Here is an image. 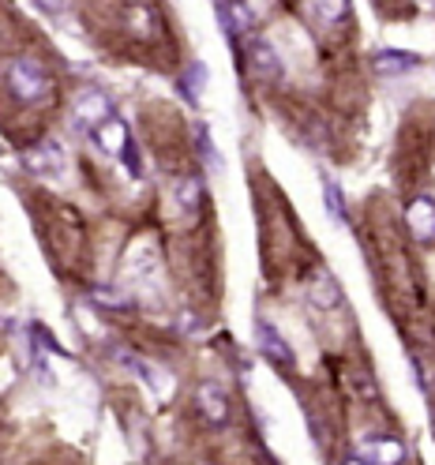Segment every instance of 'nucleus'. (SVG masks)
Returning <instances> with one entry per match:
<instances>
[{"mask_svg":"<svg viewBox=\"0 0 435 465\" xmlns=\"http://www.w3.org/2000/svg\"><path fill=\"white\" fill-rule=\"evenodd\" d=\"M8 86L19 102H42L53 86V75L45 64H38L35 56H12L8 61Z\"/></svg>","mask_w":435,"mask_h":465,"instance_id":"nucleus-1","label":"nucleus"},{"mask_svg":"<svg viewBox=\"0 0 435 465\" xmlns=\"http://www.w3.org/2000/svg\"><path fill=\"white\" fill-rule=\"evenodd\" d=\"M113 116V105L102 91H94V86H86V91H79L75 98V124L83 128H98L102 121H109Z\"/></svg>","mask_w":435,"mask_h":465,"instance_id":"nucleus-2","label":"nucleus"},{"mask_svg":"<svg viewBox=\"0 0 435 465\" xmlns=\"http://www.w3.org/2000/svg\"><path fill=\"white\" fill-rule=\"evenodd\" d=\"M23 165L31 173H38V177H61L64 154H61V147H53V143H38V147L23 151Z\"/></svg>","mask_w":435,"mask_h":465,"instance_id":"nucleus-3","label":"nucleus"},{"mask_svg":"<svg viewBox=\"0 0 435 465\" xmlns=\"http://www.w3.org/2000/svg\"><path fill=\"white\" fill-rule=\"evenodd\" d=\"M405 225H410V232L417 241H435V199L428 195H417L410 203V211H405Z\"/></svg>","mask_w":435,"mask_h":465,"instance_id":"nucleus-4","label":"nucleus"},{"mask_svg":"<svg viewBox=\"0 0 435 465\" xmlns=\"http://www.w3.org/2000/svg\"><path fill=\"white\" fill-rule=\"evenodd\" d=\"M248 68H252V75H259V79H278V75H282V61H278L274 45L263 42V38H255V42L248 45Z\"/></svg>","mask_w":435,"mask_h":465,"instance_id":"nucleus-5","label":"nucleus"},{"mask_svg":"<svg viewBox=\"0 0 435 465\" xmlns=\"http://www.w3.org/2000/svg\"><path fill=\"white\" fill-rule=\"evenodd\" d=\"M195 401H199L203 417H207L211 424H222L229 417V398H225V391H218V383H203L195 391Z\"/></svg>","mask_w":435,"mask_h":465,"instance_id":"nucleus-6","label":"nucleus"},{"mask_svg":"<svg viewBox=\"0 0 435 465\" xmlns=\"http://www.w3.org/2000/svg\"><path fill=\"white\" fill-rule=\"evenodd\" d=\"M94 139H98V147L105 154H124V147H128V124L117 121V116H109V121H102L94 128Z\"/></svg>","mask_w":435,"mask_h":465,"instance_id":"nucleus-7","label":"nucleus"},{"mask_svg":"<svg viewBox=\"0 0 435 465\" xmlns=\"http://www.w3.org/2000/svg\"><path fill=\"white\" fill-rule=\"evenodd\" d=\"M401 443L398 440H364L361 443V458H368V461H380V465H387V461H401Z\"/></svg>","mask_w":435,"mask_h":465,"instance_id":"nucleus-8","label":"nucleus"},{"mask_svg":"<svg viewBox=\"0 0 435 465\" xmlns=\"http://www.w3.org/2000/svg\"><path fill=\"white\" fill-rule=\"evenodd\" d=\"M259 341H263V353H267L274 364H282V368L293 364V353H289L285 341H282V338H278L271 327H259Z\"/></svg>","mask_w":435,"mask_h":465,"instance_id":"nucleus-9","label":"nucleus"},{"mask_svg":"<svg viewBox=\"0 0 435 465\" xmlns=\"http://www.w3.org/2000/svg\"><path fill=\"white\" fill-rule=\"evenodd\" d=\"M410 68H417V56H410V53H380L375 56V72L380 75H398V72H410Z\"/></svg>","mask_w":435,"mask_h":465,"instance_id":"nucleus-10","label":"nucleus"},{"mask_svg":"<svg viewBox=\"0 0 435 465\" xmlns=\"http://www.w3.org/2000/svg\"><path fill=\"white\" fill-rule=\"evenodd\" d=\"M308 297H311L319 308H334V304H338V285H334L327 274H319V282L308 285Z\"/></svg>","mask_w":435,"mask_h":465,"instance_id":"nucleus-11","label":"nucleus"},{"mask_svg":"<svg viewBox=\"0 0 435 465\" xmlns=\"http://www.w3.org/2000/svg\"><path fill=\"white\" fill-rule=\"evenodd\" d=\"M315 15L327 26H334V23H341L345 15H350V0H315Z\"/></svg>","mask_w":435,"mask_h":465,"instance_id":"nucleus-12","label":"nucleus"},{"mask_svg":"<svg viewBox=\"0 0 435 465\" xmlns=\"http://www.w3.org/2000/svg\"><path fill=\"white\" fill-rule=\"evenodd\" d=\"M151 23H154V15H151L147 8H132V26H135L139 35H147V31H151Z\"/></svg>","mask_w":435,"mask_h":465,"instance_id":"nucleus-13","label":"nucleus"},{"mask_svg":"<svg viewBox=\"0 0 435 465\" xmlns=\"http://www.w3.org/2000/svg\"><path fill=\"white\" fill-rule=\"evenodd\" d=\"M229 12H233V26L248 31V26H252V8H244V5H229Z\"/></svg>","mask_w":435,"mask_h":465,"instance_id":"nucleus-14","label":"nucleus"},{"mask_svg":"<svg viewBox=\"0 0 435 465\" xmlns=\"http://www.w3.org/2000/svg\"><path fill=\"white\" fill-rule=\"evenodd\" d=\"M327 207H331V214H338V218H345V207H341V192L327 181Z\"/></svg>","mask_w":435,"mask_h":465,"instance_id":"nucleus-15","label":"nucleus"},{"mask_svg":"<svg viewBox=\"0 0 435 465\" xmlns=\"http://www.w3.org/2000/svg\"><path fill=\"white\" fill-rule=\"evenodd\" d=\"M181 203H184V207H195V203H199V184L195 181L181 184Z\"/></svg>","mask_w":435,"mask_h":465,"instance_id":"nucleus-16","label":"nucleus"},{"mask_svg":"<svg viewBox=\"0 0 435 465\" xmlns=\"http://www.w3.org/2000/svg\"><path fill=\"white\" fill-rule=\"evenodd\" d=\"M38 5H42V8H49V12H61V8L68 5V0H38Z\"/></svg>","mask_w":435,"mask_h":465,"instance_id":"nucleus-17","label":"nucleus"}]
</instances>
